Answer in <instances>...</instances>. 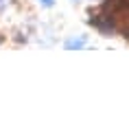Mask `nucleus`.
<instances>
[{"label":"nucleus","instance_id":"obj_1","mask_svg":"<svg viewBox=\"0 0 129 129\" xmlns=\"http://www.w3.org/2000/svg\"><path fill=\"white\" fill-rule=\"evenodd\" d=\"M83 44H85V40L81 37V40H70L68 44H66V46H68V48H81Z\"/></svg>","mask_w":129,"mask_h":129},{"label":"nucleus","instance_id":"obj_2","mask_svg":"<svg viewBox=\"0 0 129 129\" xmlns=\"http://www.w3.org/2000/svg\"><path fill=\"white\" fill-rule=\"evenodd\" d=\"M40 2H44L46 7H50V5H53V0H40Z\"/></svg>","mask_w":129,"mask_h":129}]
</instances>
